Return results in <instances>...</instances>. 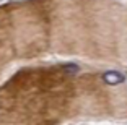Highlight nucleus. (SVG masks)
Wrapping results in <instances>:
<instances>
[{
	"label": "nucleus",
	"mask_w": 127,
	"mask_h": 125,
	"mask_svg": "<svg viewBox=\"0 0 127 125\" xmlns=\"http://www.w3.org/2000/svg\"><path fill=\"white\" fill-rule=\"evenodd\" d=\"M124 80H126L124 75L119 73V72H106V73L103 75V81L108 83V85H119Z\"/></svg>",
	"instance_id": "nucleus-1"
}]
</instances>
